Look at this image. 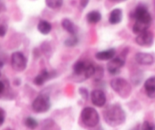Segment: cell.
Segmentation results:
<instances>
[{"mask_svg":"<svg viewBox=\"0 0 155 130\" xmlns=\"http://www.w3.org/2000/svg\"><path fill=\"white\" fill-rule=\"evenodd\" d=\"M61 25L63 28L68 33H71L72 36H76L77 33V27H76L73 21H71L70 19H68V18H65L62 21Z\"/></svg>","mask_w":155,"mask_h":130,"instance_id":"obj_16","label":"cell"},{"mask_svg":"<svg viewBox=\"0 0 155 130\" xmlns=\"http://www.w3.org/2000/svg\"><path fill=\"white\" fill-rule=\"evenodd\" d=\"M94 76L95 77L96 80H100L103 76V68L101 67H95V72L94 74Z\"/></svg>","mask_w":155,"mask_h":130,"instance_id":"obj_23","label":"cell"},{"mask_svg":"<svg viewBox=\"0 0 155 130\" xmlns=\"http://www.w3.org/2000/svg\"><path fill=\"white\" fill-rule=\"evenodd\" d=\"M95 67L91 62L78 60L74 65V78L77 82H83L93 76Z\"/></svg>","mask_w":155,"mask_h":130,"instance_id":"obj_3","label":"cell"},{"mask_svg":"<svg viewBox=\"0 0 155 130\" xmlns=\"http://www.w3.org/2000/svg\"><path fill=\"white\" fill-rule=\"evenodd\" d=\"M145 89L150 98H155V76L148 78L145 83Z\"/></svg>","mask_w":155,"mask_h":130,"instance_id":"obj_13","label":"cell"},{"mask_svg":"<svg viewBox=\"0 0 155 130\" xmlns=\"http://www.w3.org/2000/svg\"><path fill=\"white\" fill-rule=\"evenodd\" d=\"M24 123H25V125L27 128L32 130L35 129L38 126V122L34 118L31 117V116H29V117L26 118L25 121H24Z\"/></svg>","mask_w":155,"mask_h":130,"instance_id":"obj_19","label":"cell"},{"mask_svg":"<svg viewBox=\"0 0 155 130\" xmlns=\"http://www.w3.org/2000/svg\"><path fill=\"white\" fill-rule=\"evenodd\" d=\"M89 4V1H81L80 2V5H82L83 8H86V5Z\"/></svg>","mask_w":155,"mask_h":130,"instance_id":"obj_28","label":"cell"},{"mask_svg":"<svg viewBox=\"0 0 155 130\" xmlns=\"http://www.w3.org/2000/svg\"><path fill=\"white\" fill-rule=\"evenodd\" d=\"M124 63H125V61L121 57H115V58L110 60L107 65L109 73L111 75L118 74L120 71L121 68L124 66Z\"/></svg>","mask_w":155,"mask_h":130,"instance_id":"obj_9","label":"cell"},{"mask_svg":"<svg viewBox=\"0 0 155 130\" xmlns=\"http://www.w3.org/2000/svg\"><path fill=\"white\" fill-rule=\"evenodd\" d=\"M5 90V84L3 82L0 81V95L4 92Z\"/></svg>","mask_w":155,"mask_h":130,"instance_id":"obj_27","label":"cell"},{"mask_svg":"<svg viewBox=\"0 0 155 130\" xmlns=\"http://www.w3.org/2000/svg\"><path fill=\"white\" fill-rule=\"evenodd\" d=\"M133 16L136 20L133 27V31L135 34L139 35L148 30L151 26L152 18L147 8L142 5L138 6L133 12Z\"/></svg>","mask_w":155,"mask_h":130,"instance_id":"obj_1","label":"cell"},{"mask_svg":"<svg viewBox=\"0 0 155 130\" xmlns=\"http://www.w3.org/2000/svg\"><path fill=\"white\" fill-rule=\"evenodd\" d=\"M112 89L124 99H127L130 96L132 92V86L127 80L123 78L114 79L110 82Z\"/></svg>","mask_w":155,"mask_h":130,"instance_id":"obj_4","label":"cell"},{"mask_svg":"<svg viewBox=\"0 0 155 130\" xmlns=\"http://www.w3.org/2000/svg\"><path fill=\"white\" fill-rule=\"evenodd\" d=\"M81 119L83 123L89 128H92L99 122V115L95 109L91 107H86L81 112Z\"/></svg>","mask_w":155,"mask_h":130,"instance_id":"obj_5","label":"cell"},{"mask_svg":"<svg viewBox=\"0 0 155 130\" xmlns=\"http://www.w3.org/2000/svg\"><path fill=\"white\" fill-rule=\"evenodd\" d=\"M45 4L48 6L49 8L52 9H56L60 8L61 6L63 4V1H60V0H55V1H53V0H48V1H45Z\"/></svg>","mask_w":155,"mask_h":130,"instance_id":"obj_20","label":"cell"},{"mask_svg":"<svg viewBox=\"0 0 155 130\" xmlns=\"http://www.w3.org/2000/svg\"><path fill=\"white\" fill-rule=\"evenodd\" d=\"M142 130H155V125L148 121H145L142 125Z\"/></svg>","mask_w":155,"mask_h":130,"instance_id":"obj_22","label":"cell"},{"mask_svg":"<svg viewBox=\"0 0 155 130\" xmlns=\"http://www.w3.org/2000/svg\"><path fill=\"white\" fill-rule=\"evenodd\" d=\"M53 77V73H52L49 72L47 70H43L41 71V73L39 74H38L36 77H35L34 80H33V83L35 85L38 86H40L42 85H43L44 83L46 81L49 80L50 79Z\"/></svg>","mask_w":155,"mask_h":130,"instance_id":"obj_12","label":"cell"},{"mask_svg":"<svg viewBox=\"0 0 155 130\" xmlns=\"http://www.w3.org/2000/svg\"><path fill=\"white\" fill-rule=\"evenodd\" d=\"M123 19V11L120 8H115L110 12L109 16V22L111 24H117Z\"/></svg>","mask_w":155,"mask_h":130,"instance_id":"obj_15","label":"cell"},{"mask_svg":"<svg viewBox=\"0 0 155 130\" xmlns=\"http://www.w3.org/2000/svg\"><path fill=\"white\" fill-rule=\"evenodd\" d=\"M51 107V101L49 95L41 93L36 98L32 104V108L36 113H45Z\"/></svg>","mask_w":155,"mask_h":130,"instance_id":"obj_6","label":"cell"},{"mask_svg":"<svg viewBox=\"0 0 155 130\" xmlns=\"http://www.w3.org/2000/svg\"><path fill=\"white\" fill-rule=\"evenodd\" d=\"M37 29L39 33L43 35H47L51 32V24L46 21H41L38 24Z\"/></svg>","mask_w":155,"mask_h":130,"instance_id":"obj_17","label":"cell"},{"mask_svg":"<svg viewBox=\"0 0 155 130\" xmlns=\"http://www.w3.org/2000/svg\"><path fill=\"white\" fill-rule=\"evenodd\" d=\"M3 66H4V63H3L2 61H1V60H0V70L2 69Z\"/></svg>","mask_w":155,"mask_h":130,"instance_id":"obj_29","label":"cell"},{"mask_svg":"<svg viewBox=\"0 0 155 130\" xmlns=\"http://www.w3.org/2000/svg\"><path fill=\"white\" fill-rule=\"evenodd\" d=\"M136 43L142 47H150L154 42V34L149 30L143 32L137 36L136 38Z\"/></svg>","mask_w":155,"mask_h":130,"instance_id":"obj_8","label":"cell"},{"mask_svg":"<svg viewBox=\"0 0 155 130\" xmlns=\"http://www.w3.org/2000/svg\"><path fill=\"white\" fill-rule=\"evenodd\" d=\"M91 101L92 104L98 107H103L106 103V95L103 91L95 89L91 92Z\"/></svg>","mask_w":155,"mask_h":130,"instance_id":"obj_10","label":"cell"},{"mask_svg":"<svg viewBox=\"0 0 155 130\" xmlns=\"http://www.w3.org/2000/svg\"><path fill=\"white\" fill-rule=\"evenodd\" d=\"M103 115L107 124L112 127L122 125L126 121L127 118V115L123 107L117 104L109 105L104 110Z\"/></svg>","mask_w":155,"mask_h":130,"instance_id":"obj_2","label":"cell"},{"mask_svg":"<svg viewBox=\"0 0 155 130\" xmlns=\"http://www.w3.org/2000/svg\"><path fill=\"white\" fill-rule=\"evenodd\" d=\"M116 54V51L114 48H110V49L105 50V51H99L95 54V57L100 60H112Z\"/></svg>","mask_w":155,"mask_h":130,"instance_id":"obj_14","label":"cell"},{"mask_svg":"<svg viewBox=\"0 0 155 130\" xmlns=\"http://www.w3.org/2000/svg\"><path fill=\"white\" fill-rule=\"evenodd\" d=\"M2 76V73H1V70H0V77Z\"/></svg>","mask_w":155,"mask_h":130,"instance_id":"obj_30","label":"cell"},{"mask_svg":"<svg viewBox=\"0 0 155 130\" xmlns=\"http://www.w3.org/2000/svg\"><path fill=\"white\" fill-rule=\"evenodd\" d=\"M6 31H7V28H6L5 26L1 24L0 25V36L1 37L5 36V35L6 34Z\"/></svg>","mask_w":155,"mask_h":130,"instance_id":"obj_26","label":"cell"},{"mask_svg":"<svg viewBox=\"0 0 155 130\" xmlns=\"http://www.w3.org/2000/svg\"><path fill=\"white\" fill-rule=\"evenodd\" d=\"M78 43V38L77 37V36H72L71 37H69L68 39H67L64 42V45H67L68 47H72L76 45Z\"/></svg>","mask_w":155,"mask_h":130,"instance_id":"obj_21","label":"cell"},{"mask_svg":"<svg viewBox=\"0 0 155 130\" xmlns=\"http://www.w3.org/2000/svg\"><path fill=\"white\" fill-rule=\"evenodd\" d=\"M5 118V113L2 109H0V125L4 123Z\"/></svg>","mask_w":155,"mask_h":130,"instance_id":"obj_25","label":"cell"},{"mask_svg":"<svg viewBox=\"0 0 155 130\" xmlns=\"http://www.w3.org/2000/svg\"><path fill=\"white\" fill-rule=\"evenodd\" d=\"M136 60L142 65H151L155 61V57L150 53L139 52L136 54Z\"/></svg>","mask_w":155,"mask_h":130,"instance_id":"obj_11","label":"cell"},{"mask_svg":"<svg viewBox=\"0 0 155 130\" xmlns=\"http://www.w3.org/2000/svg\"><path fill=\"white\" fill-rule=\"evenodd\" d=\"M12 67L15 71L22 72L26 69L27 65V60L24 54L20 51L14 52L12 55Z\"/></svg>","mask_w":155,"mask_h":130,"instance_id":"obj_7","label":"cell"},{"mask_svg":"<svg viewBox=\"0 0 155 130\" xmlns=\"http://www.w3.org/2000/svg\"><path fill=\"white\" fill-rule=\"evenodd\" d=\"M79 93H80V95L83 97V99L86 100L89 98V92H88V90L86 88H80V89H79Z\"/></svg>","mask_w":155,"mask_h":130,"instance_id":"obj_24","label":"cell"},{"mask_svg":"<svg viewBox=\"0 0 155 130\" xmlns=\"http://www.w3.org/2000/svg\"><path fill=\"white\" fill-rule=\"evenodd\" d=\"M86 19L90 24H97L101 19V15L98 11H92L86 15Z\"/></svg>","mask_w":155,"mask_h":130,"instance_id":"obj_18","label":"cell"}]
</instances>
